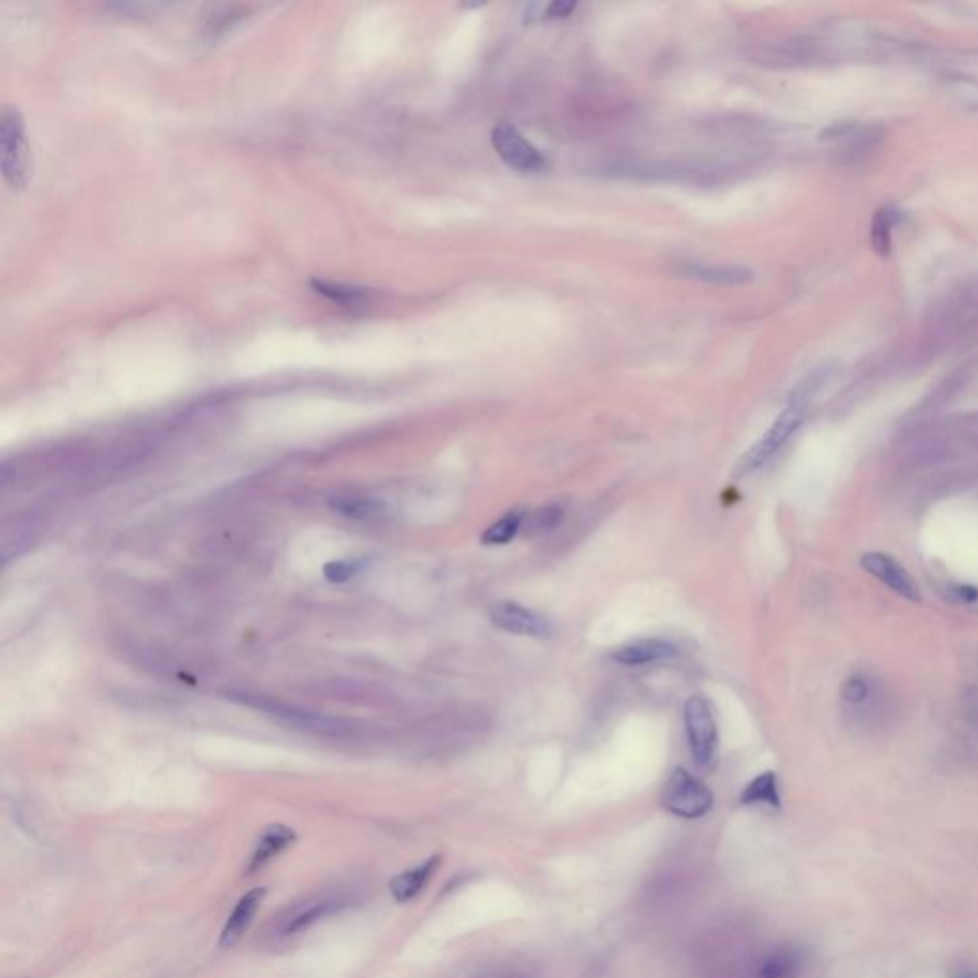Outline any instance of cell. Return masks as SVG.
<instances>
[{
    "instance_id": "277c9868",
    "label": "cell",
    "mask_w": 978,
    "mask_h": 978,
    "mask_svg": "<svg viewBox=\"0 0 978 978\" xmlns=\"http://www.w3.org/2000/svg\"><path fill=\"white\" fill-rule=\"evenodd\" d=\"M684 730L694 761L702 768H709L717 759L719 730L713 715V707L703 696H692L684 703Z\"/></svg>"
},
{
    "instance_id": "ffe728a7",
    "label": "cell",
    "mask_w": 978,
    "mask_h": 978,
    "mask_svg": "<svg viewBox=\"0 0 978 978\" xmlns=\"http://www.w3.org/2000/svg\"><path fill=\"white\" fill-rule=\"evenodd\" d=\"M870 694V688L864 679L860 677H851L847 679L843 688H841V698L847 703H860L864 702Z\"/></svg>"
},
{
    "instance_id": "603a6c76",
    "label": "cell",
    "mask_w": 978,
    "mask_h": 978,
    "mask_svg": "<svg viewBox=\"0 0 978 978\" xmlns=\"http://www.w3.org/2000/svg\"><path fill=\"white\" fill-rule=\"evenodd\" d=\"M852 130H856V123L854 121H839V123H833L831 127L826 128L822 132V140H837V138H847L849 134H852Z\"/></svg>"
},
{
    "instance_id": "7a4b0ae2",
    "label": "cell",
    "mask_w": 978,
    "mask_h": 978,
    "mask_svg": "<svg viewBox=\"0 0 978 978\" xmlns=\"http://www.w3.org/2000/svg\"><path fill=\"white\" fill-rule=\"evenodd\" d=\"M2 174L10 188L20 190L29 182L31 146L27 142L25 123L18 109L6 107L0 117Z\"/></svg>"
},
{
    "instance_id": "3957f363",
    "label": "cell",
    "mask_w": 978,
    "mask_h": 978,
    "mask_svg": "<svg viewBox=\"0 0 978 978\" xmlns=\"http://www.w3.org/2000/svg\"><path fill=\"white\" fill-rule=\"evenodd\" d=\"M713 805V791L684 768H675L661 791V807L686 820L702 818Z\"/></svg>"
},
{
    "instance_id": "cb8c5ba5",
    "label": "cell",
    "mask_w": 978,
    "mask_h": 978,
    "mask_svg": "<svg viewBox=\"0 0 978 978\" xmlns=\"http://www.w3.org/2000/svg\"><path fill=\"white\" fill-rule=\"evenodd\" d=\"M952 591H954V596L959 602H965V604L978 602V587L975 585H957V587H952Z\"/></svg>"
},
{
    "instance_id": "5b68a950",
    "label": "cell",
    "mask_w": 978,
    "mask_h": 978,
    "mask_svg": "<svg viewBox=\"0 0 978 978\" xmlns=\"http://www.w3.org/2000/svg\"><path fill=\"white\" fill-rule=\"evenodd\" d=\"M491 146L501 161L514 171L533 174L547 169V157L511 123H499L493 128Z\"/></svg>"
},
{
    "instance_id": "e0dca14e",
    "label": "cell",
    "mask_w": 978,
    "mask_h": 978,
    "mask_svg": "<svg viewBox=\"0 0 978 978\" xmlns=\"http://www.w3.org/2000/svg\"><path fill=\"white\" fill-rule=\"evenodd\" d=\"M688 274L709 283L723 285H740L753 279V272L742 266H717V264H694L688 268Z\"/></svg>"
},
{
    "instance_id": "ba28073f",
    "label": "cell",
    "mask_w": 978,
    "mask_h": 978,
    "mask_svg": "<svg viewBox=\"0 0 978 978\" xmlns=\"http://www.w3.org/2000/svg\"><path fill=\"white\" fill-rule=\"evenodd\" d=\"M860 566L868 574L873 575L875 579H879L881 583L891 587L896 595L904 596L910 602L921 600V593H919V587H917L914 577L908 574V570L902 568L891 554H864L860 560Z\"/></svg>"
},
{
    "instance_id": "2e32d148",
    "label": "cell",
    "mask_w": 978,
    "mask_h": 978,
    "mask_svg": "<svg viewBox=\"0 0 978 978\" xmlns=\"http://www.w3.org/2000/svg\"><path fill=\"white\" fill-rule=\"evenodd\" d=\"M803 965V954L797 948H778L768 954L757 978H795Z\"/></svg>"
},
{
    "instance_id": "484cf974",
    "label": "cell",
    "mask_w": 978,
    "mask_h": 978,
    "mask_svg": "<svg viewBox=\"0 0 978 978\" xmlns=\"http://www.w3.org/2000/svg\"><path fill=\"white\" fill-rule=\"evenodd\" d=\"M956 978H978V977L977 975H975V973H971V971H961V973H959V975H957Z\"/></svg>"
},
{
    "instance_id": "4fadbf2b",
    "label": "cell",
    "mask_w": 978,
    "mask_h": 978,
    "mask_svg": "<svg viewBox=\"0 0 978 978\" xmlns=\"http://www.w3.org/2000/svg\"><path fill=\"white\" fill-rule=\"evenodd\" d=\"M312 287L321 297L341 304L344 308H365L375 300V293L371 289H363L356 285H346V283H335V281H314Z\"/></svg>"
},
{
    "instance_id": "9c48e42d",
    "label": "cell",
    "mask_w": 978,
    "mask_h": 978,
    "mask_svg": "<svg viewBox=\"0 0 978 978\" xmlns=\"http://www.w3.org/2000/svg\"><path fill=\"white\" fill-rule=\"evenodd\" d=\"M264 896H266V889L258 887V889H253V891L243 894L237 900L234 912L228 915V919L224 923V929L220 933V946L222 948H232L249 931V927H251V923L255 919L256 912L260 910V906L264 902Z\"/></svg>"
},
{
    "instance_id": "7c38bea8",
    "label": "cell",
    "mask_w": 978,
    "mask_h": 978,
    "mask_svg": "<svg viewBox=\"0 0 978 978\" xmlns=\"http://www.w3.org/2000/svg\"><path fill=\"white\" fill-rule=\"evenodd\" d=\"M293 841H295V831L289 830L283 824L270 826L268 830L260 835L255 851L251 854V860H249L247 870L251 873L258 872L268 862H272L277 854L285 851Z\"/></svg>"
},
{
    "instance_id": "7402d4cb",
    "label": "cell",
    "mask_w": 978,
    "mask_h": 978,
    "mask_svg": "<svg viewBox=\"0 0 978 978\" xmlns=\"http://www.w3.org/2000/svg\"><path fill=\"white\" fill-rule=\"evenodd\" d=\"M575 2H553L545 8V20H566L575 12Z\"/></svg>"
},
{
    "instance_id": "52a82bcc",
    "label": "cell",
    "mask_w": 978,
    "mask_h": 978,
    "mask_svg": "<svg viewBox=\"0 0 978 978\" xmlns=\"http://www.w3.org/2000/svg\"><path fill=\"white\" fill-rule=\"evenodd\" d=\"M491 623L516 637L543 638L551 635L549 623L518 602H495L489 610Z\"/></svg>"
},
{
    "instance_id": "ac0fdd59",
    "label": "cell",
    "mask_w": 978,
    "mask_h": 978,
    "mask_svg": "<svg viewBox=\"0 0 978 978\" xmlns=\"http://www.w3.org/2000/svg\"><path fill=\"white\" fill-rule=\"evenodd\" d=\"M526 511L524 509H512L503 514L497 522H493L486 532L482 533V543L495 547V545H507L520 533L524 526Z\"/></svg>"
},
{
    "instance_id": "8fae6325",
    "label": "cell",
    "mask_w": 978,
    "mask_h": 978,
    "mask_svg": "<svg viewBox=\"0 0 978 978\" xmlns=\"http://www.w3.org/2000/svg\"><path fill=\"white\" fill-rule=\"evenodd\" d=\"M440 864H442V856L440 854H434V856L426 858L425 862H421L419 866H415V868H411L407 872L396 875L390 881V894H392V898L396 902H409L415 896H419V894L423 893L426 883L432 879V875L440 868Z\"/></svg>"
},
{
    "instance_id": "8992f818",
    "label": "cell",
    "mask_w": 978,
    "mask_h": 978,
    "mask_svg": "<svg viewBox=\"0 0 978 978\" xmlns=\"http://www.w3.org/2000/svg\"><path fill=\"white\" fill-rule=\"evenodd\" d=\"M348 904H350V896L346 894H323L318 898H308L306 902L291 906L285 914L281 915V919L277 921V931L281 936L304 933L319 921H323L325 917L339 914Z\"/></svg>"
},
{
    "instance_id": "d4e9b609",
    "label": "cell",
    "mask_w": 978,
    "mask_h": 978,
    "mask_svg": "<svg viewBox=\"0 0 978 978\" xmlns=\"http://www.w3.org/2000/svg\"><path fill=\"white\" fill-rule=\"evenodd\" d=\"M354 572H356V570H354V566H352L350 562H344V564H331V566L327 568V577H329V579H333V581H344V579H348L350 575H354Z\"/></svg>"
},
{
    "instance_id": "44dd1931",
    "label": "cell",
    "mask_w": 978,
    "mask_h": 978,
    "mask_svg": "<svg viewBox=\"0 0 978 978\" xmlns=\"http://www.w3.org/2000/svg\"><path fill=\"white\" fill-rule=\"evenodd\" d=\"M342 511L346 514H354V516H375V514H381L383 511V505L375 503V501H367V499H360V501H346L344 505H341Z\"/></svg>"
},
{
    "instance_id": "d6986e66",
    "label": "cell",
    "mask_w": 978,
    "mask_h": 978,
    "mask_svg": "<svg viewBox=\"0 0 978 978\" xmlns=\"http://www.w3.org/2000/svg\"><path fill=\"white\" fill-rule=\"evenodd\" d=\"M562 516H564V511L558 505H545L537 511H526L522 530L526 528L528 535H543V533L554 530L560 524Z\"/></svg>"
},
{
    "instance_id": "30bf717a",
    "label": "cell",
    "mask_w": 978,
    "mask_h": 978,
    "mask_svg": "<svg viewBox=\"0 0 978 978\" xmlns=\"http://www.w3.org/2000/svg\"><path fill=\"white\" fill-rule=\"evenodd\" d=\"M677 648L661 638H640L627 642L612 652V660L623 665H648L660 661L673 660L677 656Z\"/></svg>"
},
{
    "instance_id": "6da1fadb",
    "label": "cell",
    "mask_w": 978,
    "mask_h": 978,
    "mask_svg": "<svg viewBox=\"0 0 978 978\" xmlns=\"http://www.w3.org/2000/svg\"><path fill=\"white\" fill-rule=\"evenodd\" d=\"M805 413H807V404L803 398H797L787 405L786 409L780 413V417L774 421V425L766 430L765 436L755 446L749 447L744 455L738 459L732 474L736 478H745L751 472L759 470L765 463H768L784 447L787 440L799 430V426L803 425Z\"/></svg>"
},
{
    "instance_id": "9a60e30c",
    "label": "cell",
    "mask_w": 978,
    "mask_h": 978,
    "mask_svg": "<svg viewBox=\"0 0 978 978\" xmlns=\"http://www.w3.org/2000/svg\"><path fill=\"white\" fill-rule=\"evenodd\" d=\"M900 220V213L894 207H881L873 214L870 241L872 249L879 258H889L893 253V228Z\"/></svg>"
},
{
    "instance_id": "5bb4252c",
    "label": "cell",
    "mask_w": 978,
    "mask_h": 978,
    "mask_svg": "<svg viewBox=\"0 0 978 978\" xmlns=\"http://www.w3.org/2000/svg\"><path fill=\"white\" fill-rule=\"evenodd\" d=\"M740 801L745 807L765 805V807L780 808L782 799H780L778 776L768 770V772H763L761 776L753 778L742 791Z\"/></svg>"
}]
</instances>
